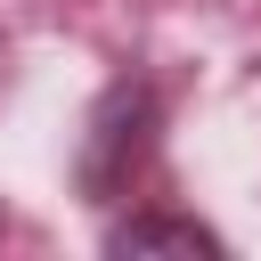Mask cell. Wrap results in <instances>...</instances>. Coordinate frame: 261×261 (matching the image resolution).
I'll use <instances>...</instances> for the list:
<instances>
[{
  "instance_id": "1",
  "label": "cell",
  "mask_w": 261,
  "mask_h": 261,
  "mask_svg": "<svg viewBox=\"0 0 261 261\" xmlns=\"http://www.w3.org/2000/svg\"><path fill=\"white\" fill-rule=\"evenodd\" d=\"M155 130H163L155 82H139V73L106 82L98 106H90V122H82V147H73V188H82L90 204H122L130 179H139L147 155H155Z\"/></svg>"
},
{
  "instance_id": "2",
  "label": "cell",
  "mask_w": 261,
  "mask_h": 261,
  "mask_svg": "<svg viewBox=\"0 0 261 261\" xmlns=\"http://www.w3.org/2000/svg\"><path fill=\"white\" fill-rule=\"evenodd\" d=\"M106 253H228L220 245V228H204L196 212H122L114 228H106Z\"/></svg>"
}]
</instances>
